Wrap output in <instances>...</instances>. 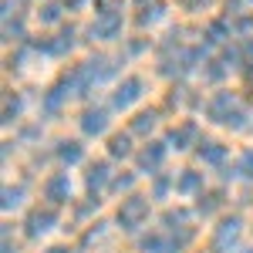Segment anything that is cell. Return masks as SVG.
Instances as JSON below:
<instances>
[{
	"label": "cell",
	"instance_id": "6da1fadb",
	"mask_svg": "<svg viewBox=\"0 0 253 253\" xmlns=\"http://www.w3.org/2000/svg\"><path fill=\"white\" fill-rule=\"evenodd\" d=\"M145 219H149V203H145L142 196H128V199L122 203V210H118V226H122L125 233H135Z\"/></svg>",
	"mask_w": 253,
	"mask_h": 253
},
{
	"label": "cell",
	"instance_id": "7a4b0ae2",
	"mask_svg": "<svg viewBox=\"0 0 253 253\" xmlns=\"http://www.w3.org/2000/svg\"><path fill=\"white\" fill-rule=\"evenodd\" d=\"M240 230H243V219H240V216H226V219L213 230L210 250L213 253H230L236 247V240H240Z\"/></svg>",
	"mask_w": 253,
	"mask_h": 253
},
{
	"label": "cell",
	"instance_id": "3957f363",
	"mask_svg": "<svg viewBox=\"0 0 253 253\" xmlns=\"http://www.w3.org/2000/svg\"><path fill=\"white\" fill-rule=\"evenodd\" d=\"M142 95H145V81L132 75V78H125L115 91H112V108H115V112H125V108H132Z\"/></svg>",
	"mask_w": 253,
	"mask_h": 253
},
{
	"label": "cell",
	"instance_id": "277c9868",
	"mask_svg": "<svg viewBox=\"0 0 253 253\" xmlns=\"http://www.w3.org/2000/svg\"><path fill=\"white\" fill-rule=\"evenodd\" d=\"M88 34L95 41H115L122 34V14L118 10H101L95 17V24L88 27Z\"/></svg>",
	"mask_w": 253,
	"mask_h": 253
},
{
	"label": "cell",
	"instance_id": "5b68a950",
	"mask_svg": "<svg viewBox=\"0 0 253 253\" xmlns=\"http://www.w3.org/2000/svg\"><path fill=\"white\" fill-rule=\"evenodd\" d=\"M54 226H58V213H54V206H44V210H34V213L27 216L24 233L31 236V240H41L47 230H54Z\"/></svg>",
	"mask_w": 253,
	"mask_h": 253
},
{
	"label": "cell",
	"instance_id": "8992f818",
	"mask_svg": "<svg viewBox=\"0 0 253 253\" xmlns=\"http://www.w3.org/2000/svg\"><path fill=\"white\" fill-rule=\"evenodd\" d=\"M162 162H166V145H159V142H149V145L135 156L138 172H145V175H159Z\"/></svg>",
	"mask_w": 253,
	"mask_h": 253
},
{
	"label": "cell",
	"instance_id": "52a82bcc",
	"mask_svg": "<svg viewBox=\"0 0 253 253\" xmlns=\"http://www.w3.org/2000/svg\"><path fill=\"white\" fill-rule=\"evenodd\" d=\"M44 199H47L51 206H61V203L71 199V179H68V172H54L44 182Z\"/></svg>",
	"mask_w": 253,
	"mask_h": 253
},
{
	"label": "cell",
	"instance_id": "ba28073f",
	"mask_svg": "<svg viewBox=\"0 0 253 253\" xmlns=\"http://www.w3.org/2000/svg\"><path fill=\"white\" fill-rule=\"evenodd\" d=\"M105 128H108V112H105V108H84V115H81V132H84V135H105Z\"/></svg>",
	"mask_w": 253,
	"mask_h": 253
},
{
	"label": "cell",
	"instance_id": "9c48e42d",
	"mask_svg": "<svg viewBox=\"0 0 253 253\" xmlns=\"http://www.w3.org/2000/svg\"><path fill=\"white\" fill-rule=\"evenodd\" d=\"M142 253H179L182 247L175 243V240H169V236H162V233H152V236H145L142 243Z\"/></svg>",
	"mask_w": 253,
	"mask_h": 253
},
{
	"label": "cell",
	"instance_id": "30bf717a",
	"mask_svg": "<svg viewBox=\"0 0 253 253\" xmlns=\"http://www.w3.org/2000/svg\"><path fill=\"white\" fill-rule=\"evenodd\" d=\"M196 132H199V128H196V122H186V125H179V128H172V132H169L166 145H172V149H179V152H182V149H189V142L196 138Z\"/></svg>",
	"mask_w": 253,
	"mask_h": 253
},
{
	"label": "cell",
	"instance_id": "8fae6325",
	"mask_svg": "<svg viewBox=\"0 0 253 253\" xmlns=\"http://www.w3.org/2000/svg\"><path fill=\"white\" fill-rule=\"evenodd\" d=\"M226 156H230L226 145H219V142H199V159H203L206 166H223Z\"/></svg>",
	"mask_w": 253,
	"mask_h": 253
},
{
	"label": "cell",
	"instance_id": "7c38bea8",
	"mask_svg": "<svg viewBox=\"0 0 253 253\" xmlns=\"http://www.w3.org/2000/svg\"><path fill=\"white\" fill-rule=\"evenodd\" d=\"M68 95H71V88H68L64 81H61L58 88H51V91L44 95V105H41V108H44V115H58V112H61V105H64V98H68Z\"/></svg>",
	"mask_w": 253,
	"mask_h": 253
},
{
	"label": "cell",
	"instance_id": "4fadbf2b",
	"mask_svg": "<svg viewBox=\"0 0 253 253\" xmlns=\"http://www.w3.org/2000/svg\"><path fill=\"white\" fill-rule=\"evenodd\" d=\"M105 182H112V169H108V162H95V166H88V175H84V186L95 193L101 189Z\"/></svg>",
	"mask_w": 253,
	"mask_h": 253
},
{
	"label": "cell",
	"instance_id": "5bb4252c",
	"mask_svg": "<svg viewBox=\"0 0 253 253\" xmlns=\"http://www.w3.org/2000/svg\"><path fill=\"white\" fill-rule=\"evenodd\" d=\"M175 189L182 196H193V193H203V175L193 172V169H186V172L175 179Z\"/></svg>",
	"mask_w": 253,
	"mask_h": 253
},
{
	"label": "cell",
	"instance_id": "9a60e30c",
	"mask_svg": "<svg viewBox=\"0 0 253 253\" xmlns=\"http://www.w3.org/2000/svg\"><path fill=\"white\" fill-rule=\"evenodd\" d=\"M58 159L64 162V166H78L81 159H84V149H81L78 142H58Z\"/></svg>",
	"mask_w": 253,
	"mask_h": 253
},
{
	"label": "cell",
	"instance_id": "2e32d148",
	"mask_svg": "<svg viewBox=\"0 0 253 253\" xmlns=\"http://www.w3.org/2000/svg\"><path fill=\"white\" fill-rule=\"evenodd\" d=\"M156 125H159V115H156V112H138V115L132 118V132H135V135H149Z\"/></svg>",
	"mask_w": 253,
	"mask_h": 253
},
{
	"label": "cell",
	"instance_id": "e0dca14e",
	"mask_svg": "<svg viewBox=\"0 0 253 253\" xmlns=\"http://www.w3.org/2000/svg\"><path fill=\"white\" fill-rule=\"evenodd\" d=\"M219 206H223V193H199V206L196 210L203 216H213Z\"/></svg>",
	"mask_w": 253,
	"mask_h": 253
},
{
	"label": "cell",
	"instance_id": "ac0fdd59",
	"mask_svg": "<svg viewBox=\"0 0 253 253\" xmlns=\"http://www.w3.org/2000/svg\"><path fill=\"white\" fill-rule=\"evenodd\" d=\"M108 152H112L115 159L132 156V138H128V135H112V138H108Z\"/></svg>",
	"mask_w": 253,
	"mask_h": 253
},
{
	"label": "cell",
	"instance_id": "d6986e66",
	"mask_svg": "<svg viewBox=\"0 0 253 253\" xmlns=\"http://www.w3.org/2000/svg\"><path fill=\"white\" fill-rule=\"evenodd\" d=\"M24 193H27L24 186H7V189H3V210H7V213L17 210L20 203H24Z\"/></svg>",
	"mask_w": 253,
	"mask_h": 253
},
{
	"label": "cell",
	"instance_id": "ffe728a7",
	"mask_svg": "<svg viewBox=\"0 0 253 253\" xmlns=\"http://www.w3.org/2000/svg\"><path fill=\"white\" fill-rule=\"evenodd\" d=\"M169 189H175V175H156V182H152V196L156 199H166L169 196Z\"/></svg>",
	"mask_w": 253,
	"mask_h": 253
},
{
	"label": "cell",
	"instance_id": "44dd1931",
	"mask_svg": "<svg viewBox=\"0 0 253 253\" xmlns=\"http://www.w3.org/2000/svg\"><path fill=\"white\" fill-rule=\"evenodd\" d=\"M206 38H210V44L226 41V38H230V24H226V20H213V24L206 27Z\"/></svg>",
	"mask_w": 253,
	"mask_h": 253
},
{
	"label": "cell",
	"instance_id": "7402d4cb",
	"mask_svg": "<svg viewBox=\"0 0 253 253\" xmlns=\"http://www.w3.org/2000/svg\"><path fill=\"white\" fill-rule=\"evenodd\" d=\"M236 175H243V179H250L253 175V149H247V152H240V159H236Z\"/></svg>",
	"mask_w": 253,
	"mask_h": 253
},
{
	"label": "cell",
	"instance_id": "603a6c76",
	"mask_svg": "<svg viewBox=\"0 0 253 253\" xmlns=\"http://www.w3.org/2000/svg\"><path fill=\"white\" fill-rule=\"evenodd\" d=\"M20 115V98H14V95H7V101H3V122L10 125L14 118Z\"/></svg>",
	"mask_w": 253,
	"mask_h": 253
},
{
	"label": "cell",
	"instance_id": "cb8c5ba5",
	"mask_svg": "<svg viewBox=\"0 0 253 253\" xmlns=\"http://www.w3.org/2000/svg\"><path fill=\"white\" fill-rule=\"evenodd\" d=\"M3 31H7V41H20V38H24V20H20V17H14V20L7 17Z\"/></svg>",
	"mask_w": 253,
	"mask_h": 253
},
{
	"label": "cell",
	"instance_id": "d4e9b609",
	"mask_svg": "<svg viewBox=\"0 0 253 253\" xmlns=\"http://www.w3.org/2000/svg\"><path fill=\"white\" fill-rule=\"evenodd\" d=\"M159 17H162V7L152 3V7H145V14H138V24H142V27H149V24H156Z\"/></svg>",
	"mask_w": 253,
	"mask_h": 253
},
{
	"label": "cell",
	"instance_id": "484cf974",
	"mask_svg": "<svg viewBox=\"0 0 253 253\" xmlns=\"http://www.w3.org/2000/svg\"><path fill=\"white\" fill-rule=\"evenodd\" d=\"M135 186V175H115L112 179V193H128Z\"/></svg>",
	"mask_w": 253,
	"mask_h": 253
},
{
	"label": "cell",
	"instance_id": "4316f807",
	"mask_svg": "<svg viewBox=\"0 0 253 253\" xmlns=\"http://www.w3.org/2000/svg\"><path fill=\"white\" fill-rule=\"evenodd\" d=\"M41 20H44V24H58L61 20V3H47V7L41 10Z\"/></svg>",
	"mask_w": 253,
	"mask_h": 253
},
{
	"label": "cell",
	"instance_id": "83f0119b",
	"mask_svg": "<svg viewBox=\"0 0 253 253\" xmlns=\"http://www.w3.org/2000/svg\"><path fill=\"white\" fill-rule=\"evenodd\" d=\"M105 236V223H95V230H88V233L81 236V247H91V243H98Z\"/></svg>",
	"mask_w": 253,
	"mask_h": 253
},
{
	"label": "cell",
	"instance_id": "f1b7e54d",
	"mask_svg": "<svg viewBox=\"0 0 253 253\" xmlns=\"http://www.w3.org/2000/svg\"><path fill=\"white\" fill-rule=\"evenodd\" d=\"M226 68H230V64H223V61H213V68L206 71V78H210V81H219L223 75H226Z\"/></svg>",
	"mask_w": 253,
	"mask_h": 253
},
{
	"label": "cell",
	"instance_id": "f546056e",
	"mask_svg": "<svg viewBox=\"0 0 253 253\" xmlns=\"http://www.w3.org/2000/svg\"><path fill=\"white\" fill-rule=\"evenodd\" d=\"M213 0H182V7L186 10H203V7H210Z\"/></svg>",
	"mask_w": 253,
	"mask_h": 253
},
{
	"label": "cell",
	"instance_id": "4dcf8cb0",
	"mask_svg": "<svg viewBox=\"0 0 253 253\" xmlns=\"http://www.w3.org/2000/svg\"><path fill=\"white\" fill-rule=\"evenodd\" d=\"M98 210V199H91V203H84V206H78V219H84L88 213H95Z\"/></svg>",
	"mask_w": 253,
	"mask_h": 253
},
{
	"label": "cell",
	"instance_id": "1f68e13d",
	"mask_svg": "<svg viewBox=\"0 0 253 253\" xmlns=\"http://www.w3.org/2000/svg\"><path fill=\"white\" fill-rule=\"evenodd\" d=\"M142 51H145V41H132L128 44V54H142Z\"/></svg>",
	"mask_w": 253,
	"mask_h": 253
},
{
	"label": "cell",
	"instance_id": "d6a6232c",
	"mask_svg": "<svg viewBox=\"0 0 253 253\" xmlns=\"http://www.w3.org/2000/svg\"><path fill=\"white\" fill-rule=\"evenodd\" d=\"M240 31H253V17H243V20H240Z\"/></svg>",
	"mask_w": 253,
	"mask_h": 253
},
{
	"label": "cell",
	"instance_id": "836d02e7",
	"mask_svg": "<svg viewBox=\"0 0 253 253\" xmlns=\"http://www.w3.org/2000/svg\"><path fill=\"white\" fill-rule=\"evenodd\" d=\"M47 253H71V250H68V247H51Z\"/></svg>",
	"mask_w": 253,
	"mask_h": 253
},
{
	"label": "cell",
	"instance_id": "e575fe53",
	"mask_svg": "<svg viewBox=\"0 0 253 253\" xmlns=\"http://www.w3.org/2000/svg\"><path fill=\"white\" fill-rule=\"evenodd\" d=\"M247 78H250V81H253V61H250V68H247Z\"/></svg>",
	"mask_w": 253,
	"mask_h": 253
}]
</instances>
